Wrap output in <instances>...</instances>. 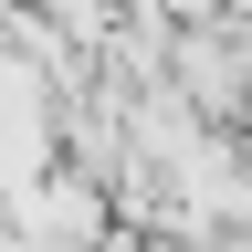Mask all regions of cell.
<instances>
[{
	"instance_id": "1",
	"label": "cell",
	"mask_w": 252,
	"mask_h": 252,
	"mask_svg": "<svg viewBox=\"0 0 252 252\" xmlns=\"http://www.w3.org/2000/svg\"><path fill=\"white\" fill-rule=\"evenodd\" d=\"M168 84L210 126H242V32L231 21H179L168 32Z\"/></svg>"
}]
</instances>
